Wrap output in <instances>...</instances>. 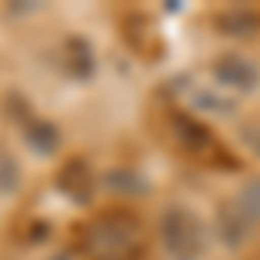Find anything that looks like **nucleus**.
I'll return each instance as SVG.
<instances>
[{
  "mask_svg": "<svg viewBox=\"0 0 260 260\" xmlns=\"http://www.w3.org/2000/svg\"><path fill=\"white\" fill-rule=\"evenodd\" d=\"M83 243L90 250L94 260H111V257H128V253H139L142 243V225L132 212L125 208H111L87 225Z\"/></svg>",
  "mask_w": 260,
  "mask_h": 260,
  "instance_id": "obj_1",
  "label": "nucleus"
},
{
  "mask_svg": "<svg viewBox=\"0 0 260 260\" xmlns=\"http://www.w3.org/2000/svg\"><path fill=\"white\" fill-rule=\"evenodd\" d=\"M167 139L174 142L184 156H191L201 167H212V170H219V167H240L236 156L208 132V125H201L198 118H191L184 111H167Z\"/></svg>",
  "mask_w": 260,
  "mask_h": 260,
  "instance_id": "obj_2",
  "label": "nucleus"
},
{
  "mask_svg": "<svg viewBox=\"0 0 260 260\" xmlns=\"http://www.w3.org/2000/svg\"><path fill=\"white\" fill-rule=\"evenodd\" d=\"M243 139H246V146L253 149L260 156V121H250V125H243Z\"/></svg>",
  "mask_w": 260,
  "mask_h": 260,
  "instance_id": "obj_7",
  "label": "nucleus"
},
{
  "mask_svg": "<svg viewBox=\"0 0 260 260\" xmlns=\"http://www.w3.org/2000/svg\"><path fill=\"white\" fill-rule=\"evenodd\" d=\"M233 205H236V212H240V215L250 222V225H253V222H260V177L246 180V184H243V191L236 194V201H233Z\"/></svg>",
  "mask_w": 260,
  "mask_h": 260,
  "instance_id": "obj_6",
  "label": "nucleus"
},
{
  "mask_svg": "<svg viewBox=\"0 0 260 260\" xmlns=\"http://www.w3.org/2000/svg\"><path fill=\"white\" fill-rule=\"evenodd\" d=\"M212 77L219 87H229V90H240V94H250L257 90L260 83V70L246 56H236V52H225L212 62Z\"/></svg>",
  "mask_w": 260,
  "mask_h": 260,
  "instance_id": "obj_4",
  "label": "nucleus"
},
{
  "mask_svg": "<svg viewBox=\"0 0 260 260\" xmlns=\"http://www.w3.org/2000/svg\"><path fill=\"white\" fill-rule=\"evenodd\" d=\"M160 240L170 260H201L208 250V229L198 212L184 205H170L160 219Z\"/></svg>",
  "mask_w": 260,
  "mask_h": 260,
  "instance_id": "obj_3",
  "label": "nucleus"
},
{
  "mask_svg": "<svg viewBox=\"0 0 260 260\" xmlns=\"http://www.w3.org/2000/svg\"><path fill=\"white\" fill-rule=\"evenodd\" d=\"M250 260H260V253H257V257H250Z\"/></svg>",
  "mask_w": 260,
  "mask_h": 260,
  "instance_id": "obj_9",
  "label": "nucleus"
},
{
  "mask_svg": "<svg viewBox=\"0 0 260 260\" xmlns=\"http://www.w3.org/2000/svg\"><path fill=\"white\" fill-rule=\"evenodd\" d=\"M111 260H142V253H128V257H111Z\"/></svg>",
  "mask_w": 260,
  "mask_h": 260,
  "instance_id": "obj_8",
  "label": "nucleus"
},
{
  "mask_svg": "<svg viewBox=\"0 0 260 260\" xmlns=\"http://www.w3.org/2000/svg\"><path fill=\"white\" fill-rule=\"evenodd\" d=\"M59 187L73 201H87L90 198V167H87L83 160H70L66 170L59 174Z\"/></svg>",
  "mask_w": 260,
  "mask_h": 260,
  "instance_id": "obj_5",
  "label": "nucleus"
}]
</instances>
